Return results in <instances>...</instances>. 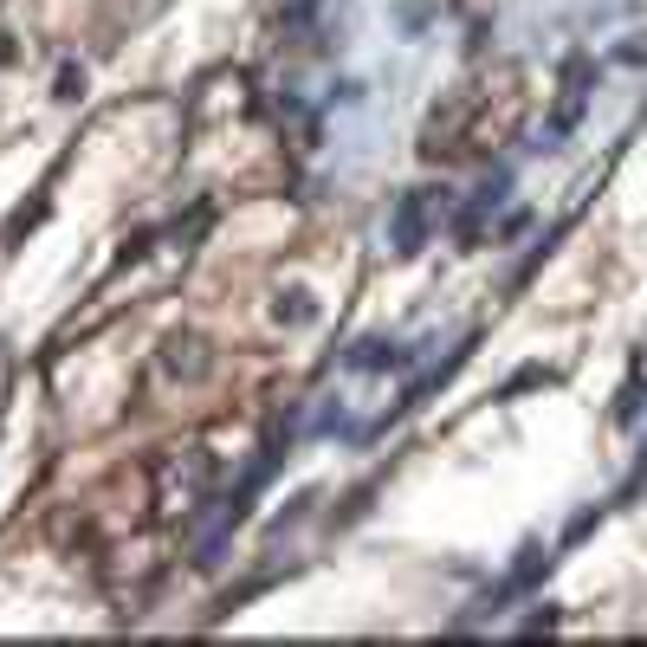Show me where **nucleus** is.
Listing matches in <instances>:
<instances>
[{"label":"nucleus","instance_id":"1","mask_svg":"<svg viewBox=\"0 0 647 647\" xmlns=\"http://www.w3.org/2000/svg\"><path fill=\"white\" fill-rule=\"evenodd\" d=\"M428 227H434V201H428V188H408L402 201H395V214H389V246L402 259H415L421 246H428Z\"/></svg>","mask_w":647,"mask_h":647},{"label":"nucleus","instance_id":"2","mask_svg":"<svg viewBox=\"0 0 647 647\" xmlns=\"http://www.w3.org/2000/svg\"><path fill=\"white\" fill-rule=\"evenodd\" d=\"M343 363H350V369H402L408 350H402V343H382V337H363V343H350Z\"/></svg>","mask_w":647,"mask_h":647},{"label":"nucleus","instance_id":"3","mask_svg":"<svg viewBox=\"0 0 647 647\" xmlns=\"http://www.w3.org/2000/svg\"><path fill=\"white\" fill-rule=\"evenodd\" d=\"M162 369H169V376H201V369H208V356H201V337H169V356H162Z\"/></svg>","mask_w":647,"mask_h":647},{"label":"nucleus","instance_id":"4","mask_svg":"<svg viewBox=\"0 0 647 647\" xmlns=\"http://www.w3.org/2000/svg\"><path fill=\"white\" fill-rule=\"evenodd\" d=\"M279 324H311V298L305 292H285L279 298Z\"/></svg>","mask_w":647,"mask_h":647},{"label":"nucleus","instance_id":"5","mask_svg":"<svg viewBox=\"0 0 647 647\" xmlns=\"http://www.w3.org/2000/svg\"><path fill=\"white\" fill-rule=\"evenodd\" d=\"M39 220H46V201H33V208H20V214H13V220H7V246H13V240H20V233H26V227H39Z\"/></svg>","mask_w":647,"mask_h":647},{"label":"nucleus","instance_id":"6","mask_svg":"<svg viewBox=\"0 0 647 647\" xmlns=\"http://www.w3.org/2000/svg\"><path fill=\"white\" fill-rule=\"evenodd\" d=\"M78 91H85V72H78V65H65V72H59V91H52V98H59V104H72Z\"/></svg>","mask_w":647,"mask_h":647},{"label":"nucleus","instance_id":"7","mask_svg":"<svg viewBox=\"0 0 647 647\" xmlns=\"http://www.w3.org/2000/svg\"><path fill=\"white\" fill-rule=\"evenodd\" d=\"M538 382H550V369L531 363V369H518V376H512V389H505V395H525V389H538Z\"/></svg>","mask_w":647,"mask_h":647},{"label":"nucleus","instance_id":"8","mask_svg":"<svg viewBox=\"0 0 647 647\" xmlns=\"http://www.w3.org/2000/svg\"><path fill=\"white\" fill-rule=\"evenodd\" d=\"M13 52H20V46H13V33H0V65H13Z\"/></svg>","mask_w":647,"mask_h":647}]
</instances>
